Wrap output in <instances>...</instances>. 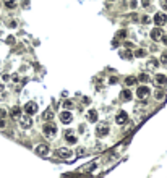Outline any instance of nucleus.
<instances>
[{
  "label": "nucleus",
  "instance_id": "bb28decb",
  "mask_svg": "<svg viewBox=\"0 0 167 178\" xmlns=\"http://www.w3.org/2000/svg\"><path fill=\"white\" fill-rule=\"evenodd\" d=\"M141 23H143V25H149V23H151V18L148 16V15H144V16L141 18Z\"/></svg>",
  "mask_w": 167,
  "mask_h": 178
},
{
  "label": "nucleus",
  "instance_id": "4468645a",
  "mask_svg": "<svg viewBox=\"0 0 167 178\" xmlns=\"http://www.w3.org/2000/svg\"><path fill=\"white\" fill-rule=\"evenodd\" d=\"M164 97H166V91H164V89H156V91H154V99H156L157 102L164 101Z\"/></svg>",
  "mask_w": 167,
  "mask_h": 178
},
{
  "label": "nucleus",
  "instance_id": "b1692460",
  "mask_svg": "<svg viewBox=\"0 0 167 178\" xmlns=\"http://www.w3.org/2000/svg\"><path fill=\"white\" fill-rule=\"evenodd\" d=\"M135 55L138 57V58H143V57L146 55V50H144V49H138V50L135 52Z\"/></svg>",
  "mask_w": 167,
  "mask_h": 178
},
{
  "label": "nucleus",
  "instance_id": "423d86ee",
  "mask_svg": "<svg viewBox=\"0 0 167 178\" xmlns=\"http://www.w3.org/2000/svg\"><path fill=\"white\" fill-rule=\"evenodd\" d=\"M153 21H154V25L156 26H164L167 23V15L162 13V11H159V13H156L153 16Z\"/></svg>",
  "mask_w": 167,
  "mask_h": 178
},
{
  "label": "nucleus",
  "instance_id": "20e7f679",
  "mask_svg": "<svg viewBox=\"0 0 167 178\" xmlns=\"http://www.w3.org/2000/svg\"><path fill=\"white\" fill-rule=\"evenodd\" d=\"M18 122H20V126L23 129H28V128L33 126V118H31V115H28V113H26V115H21V118L18 120Z\"/></svg>",
  "mask_w": 167,
  "mask_h": 178
},
{
  "label": "nucleus",
  "instance_id": "4c0bfd02",
  "mask_svg": "<svg viewBox=\"0 0 167 178\" xmlns=\"http://www.w3.org/2000/svg\"><path fill=\"white\" fill-rule=\"evenodd\" d=\"M161 5H162V8L167 11V0H162V4H161Z\"/></svg>",
  "mask_w": 167,
  "mask_h": 178
},
{
  "label": "nucleus",
  "instance_id": "412c9836",
  "mask_svg": "<svg viewBox=\"0 0 167 178\" xmlns=\"http://www.w3.org/2000/svg\"><path fill=\"white\" fill-rule=\"evenodd\" d=\"M42 117H44V120L50 122V120H54V112H52V110H45L44 115H42Z\"/></svg>",
  "mask_w": 167,
  "mask_h": 178
},
{
  "label": "nucleus",
  "instance_id": "9d476101",
  "mask_svg": "<svg viewBox=\"0 0 167 178\" xmlns=\"http://www.w3.org/2000/svg\"><path fill=\"white\" fill-rule=\"evenodd\" d=\"M34 152L38 154V155H41V157H45V155H49V146L47 144H39V146H36Z\"/></svg>",
  "mask_w": 167,
  "mask_h": 178
},
{
  "label": "nucleus",
  "instance_id": "f03ea898",
  "mask_svg": "<svg viewBox=\"0 0 167 178\" xmlns=\"http://www.w3.org/2000/svg\"><path fill=\"white\" fill-rule=\"evenodd\" d=\"M54 155L57 159H71L73 157V151L68 149V147H60V149H57L54 152Z\"/></svg>",
  "mask_w": 167,
  "mask_h": 178
},
{
  "label": "nucleus",
  "instance_id": "f257e3e1",
  "mask_svg": "<svg viewBox=\"0 0 167 178\" xmlns=\"http://www.w3.org/2000/svg\"><path fill=\"white\" fill-rule=\"evenodd\" d=\"M42 134H44L47 139H52V138L57 136V126L54 123H45L42 126Z\"/></svg>",
  "mask_w": 167,
  "mask_h": 178
},
{
  "label": "nucleus",
  "instance_id": "5701e85b",
  "mask_svg": "<svg viewBox=\"0 0 167 178\" xmlns=\"http://www.w3.org/2000/svg\"><path fill=\"white\" fill-rule=\"evenodd\" d=\"M138 81H141V83H144V84H146L148 81H149V76H148L146 73H141V75L138 76Z\"/></svg>",
  "mask_w": 167,
  "mask_h": 178
},
{
  "label": "nucleus",
  "instance_id": "7c9ffc66",
  "mask_svg": "<svg viewBox=\"0 0 167 178\" xmlns=\"http://www.w3.org/2000/svg\"><path fill=\"white\" fill-rule=\"evenodd\" d=\"M118 37H120V39H125L127 37V31H120V32H118Z\"/></svg>",
  "mask_w": 167,
  "mask_h": 178
},
{
  "label": "nucleus",
  "instance_id": "393cba45",
  "mask_svg": "<svg viewBox=\"0 0 167 178\" xmlns=\"http://www.w3.org/2000/svg\"><path fill=\"white\" fill-rule=\"evenodd\" d=\"M159 62L162 63V65H167V52H162V53H161V58H159Z\"/></svg>",
  "mask_w": 167,
  "mask_h": 178
},
{
  "label": "nucleus",
  "instance_id": "4be33fe9",
  "mask_svg": "<svg viewBox=\"0 0 167 178\" xmlns=\"http://www.w3.org/2000/svg\"><path fill=\"white\" fill-rule=\"evenodd\" d=\"M16 5H18V2H16V0H5V7H7V8H10V10H11V8H15Z\"/></svg>",
  "mask_w": 167,
  "mask_h": 178
},
{
  "label": "nucleus",
  "instance_id": "9b49d317",
  "mask_svg": "<svg viewBox=\"0 0 167 178\" xmlns=\"http://www.w3.org/2000/svg\"><path fill=\"white\" fill-rule=\"evenodd\" d=\"M162 36H164V31H162V28H161V26L153 28V31H151V39H153V41H161V39H162Z\"/></svg>",
  "mask_w": 167,
  "mask_h": 178
},
{
  "label": "nucleus",
  "instance_id": "6ab92c4d",
  "mask_svg": "<svg viewBox=\"0 0 167 178\" xmlns=\"http://www.w3.org/2000/svg\"><path fill=\"white\" fill-rule=\"evenodd\" d=\"M11 117H13V118H16V120H20L21 118V108L15 107L13 110H11Z\"/></svg>",
  "mask_w": 167,
  "mask_h": 178
},
{
  "label": "nucleus",
  "instance_id": "2f4dec72",
  "mask_svg": "<svg viewBox=\"0 0 167 178\" xmlns=\"http://www.w3.org/2000/svg\"><path fill=\"white\" fill-rule=\"evenodd\" d=\"M10 80V75L8 73H2V81H8Z\"/></svg>",
  "mask_w": 167,
  "mask_h": 178
},
{
  "label": "nucleus",
  "instance_id": "7ed1b4c3",
  "mask_svg": "<svg viewBox=\"0 0 167 178\" xmlns=\"http://www.w3.org/2000/svg\"><path fill=\"white\" fill-rule=\"evenodd\" d=\"M109 134V125L107 123H99L98 126H96V136L98 138H104V136H107Z\"/></svg>",
  "mask_w": 167,
  "mask_h": 178
},
{
  "label": "nucleus",
  "instance_id": "ddd939ff",
  "mask_svg": "<svg viewBox=\"0 0 167 178\" xmlns=\"http://www.w3.org/2000/svg\"><path fill=\"white\" fill-rule=\"evenodd\" d=\"M98 117H99V113H98L96 108H91V110H88V113H86V118H88V122H89V123L98 122Z\"/></svg>",
  "mask_w": 167,
  "mask_h": 178
},
{
  "label": "nucleus",
  "instance_id": "c85d7f7f",
  "mask_svg": "<svg viewBox=\"0 0 167 178\" xmlns=\"http://www.w3.org/2000/svg\"><path fill=\"white\" fill-rule=\"evenodd\" d=\"M7 117V110L4 107H0V118H5Z\"/></svg>",
  "mask_w": 167,
  "mask_h": 178
},
{
  "label": "nucleus",
  "instance_id": "a878e982",
  "mask_svg": "<svg viewBox=\"0 0 167 178\" xmlns=\"http://www.w3.org/2000/svg\"><path fill=\"white\" fill-rule=\"evenodd\" d=\"M65 139H67V143H70V144H75V143H76V138H75L73 134H70V136H65Z\"/></svg>",
  "mask_w": 167,
  "mask_h": 178
},
{
  "label": "nucleus",
  "instance_id": "58836bf2",
  "mask_svg": "<svg viewBox=\"0 0 167 178\" xmlns=\"http://www.w3.org/2000/svg\"><path fill=\"white\" fill-rule=\"evenodd\" d=\"M125 47H128V49H130V47H133V42H128V41H127V42H125Z\"/></svg>",
  "mask_w": 167,
  "mask_h": 178
},
{
  "label": "nucleus",
  "instance_id": "f8f14e48",
  "mask_svg": "<svg viewBox=\"0 0 167 178\" xmlns=\"http://www.w3.org/2000/svg\"><path fill=\"white\" fill-rule=\"evenodd\" d=\"M154 83H156V86L164 87L167 84V76H166V75H162V73H157L156 76H154Z\"/></svg>",
  "mask_w": 167,
  "mask_h": 178
},
{
  "label": "nucleus",
  "instance_id": "e433bc0d",
  "mask_svg": "<svg viewBox=\"0 0 167 178\" xmlns=\"http://www.w3.org/2000/svg\"><path fill=\"white\" fill-rule=\"evenodd\" d=\"M123 57H125V58H132V52H128V50H127V52H125V55H123Z\"/></svg>",
  "mask_w": 167,
  "mask_h": 178
},
{
  "label": "nucleus",
  "instance_id": "c9c22d12",
  "mask_svg": "<svg viewBox=\"0 0 167 178\" xmlns=\"http://www.w3.org/2000/svg\"><path fill=\"white\" fill-rule=\"evenodd\" d=\"M136 5H138V4H136V0H132V2H130V7H132V8H136Z\"/></svg>",
  "mask_w": 167,
  "mask_h": 178
},
{
  "label": "nucleus",
  "instance_id": "0eeeda50",
  "mask_svg": "<svg viewBox=\"0 0 167 178\" xmlns=\"http://www.w3.org/2000/svg\"><path fill=\"white\" fill-rule=\"evenodd\" d=\"M127 122H128V113H127L125 110L117 112V115H115V123H117V125H125Z\"/></svg>",
  "mask_w": 167,
  "mask_h": 178
},
{
  "label": "nucleus",
  "instance_id": "dca6fc26",
  "mask_svg": "<svg viewBox=\"0 0 167 178\" xmlns=\"http://www.w3.org/2000/svg\"><path fill=\"white\" fill-rule=\"evenodd\" d=\"M96 167H98V164H96V162H91V164H88V165H84V167H81L80 172H91V170H94Z\"/></svg>",
  "mask_w": 167,
  "mask_h": 178
},
{
  "label": "nucleus",
  "instance_id": "6e6552de",
  "mask_svg": "<svg viewBox=\"0 0 167 178\" xmlns=\"http://www.w3.org/2000/svg\"><path fill=\"white\" fill-rule=\"evenodd\" d=\"M59 118H60V122L62 123H71L73 122V115H71V110H63V112H60V115H59Z\"/></svg>",
  "mask_w": 167,
  "mask_h": 178
},
{
  "label": "nucleus",
  "instance_id": "1a4fd4ad",
  "mask_svg": "<svg viewBox=\"0 0 167 178\" xmlns=\"http://www.w3.org/2000/svg\"><path fill=\"white\" fill-rule=\"evenodd\" d=\"M23 110H25V113H28V115H34V113L38 112V104H36V102H26Z\"/></svg>",
  "mask_w": 167,
  "mask_h": 178
},
{
  "label": "nucleus",
  "instance_id": "c756f323",
  "mask_svg": "<svg viewBox=\"0 0 167 178\" xmlns=\"http://www.w3.org/2000/svg\"><path fill=\"white\" fill-rule=\"evenodd\" d=\"M5 126H7V122H5V118H0V129H4Z\"/></svg>",
  "mask_w": 167,
  "mask_h": 178
},
{
  "label": "nucleus",
  "instance_id": "a211bd4d",
  "mask_svg": "<svg viewBox=\"0 0 167 178\" xmlns=\"http://www.w3.org/2000/svg\"><path fill=\"white\" fill-rule=\"evenodd\" d=\"M159 63L161 62H157V60L153 58V60H149V62H148L146 66H148V70H154V68H157V66H159Z\"/></svg>",
  "mask_w": 167,
  "mask_h": 178
},
{
  "label": "nucleus",
  "instance_id": "f704fd0d",
  "mask_svg": "<svg viewBox=\"0 0 167 178\" xmlns=\"http://www.w3.org/2000/svg\"><path fill=\"white\" fill-rule=\"evenodd\" d=\"M161 41H162L164 44L167 46V32H164V36H162V39H161Z\"/></svg>",
  "mask_w": 167,
  "mask_h": 178
},
{
  "label": "nucleus",
  "instance_id": "2eb2a0df",
  "mask_svg": "<svg viewBox=\"0 0 167 178\" xmlns=\"http://www.w3.org/2000/svg\"><path fill=\"white\" fill-rule=\"evenodd\" d=\"M132 91H130V89H123L122 91V94H120V97H122V101H132Z\"/></svg>",
  "mask_w": 167,
  "mask_h": 178
},
{
  "label": "nucleus",
  "instance_id": "aec40b11",
  "mask_svg": "<svg viewBox=\"0 0 167 178\" xmlns=\"http://www.w3.org/2000/svg\"><path fill=\"white\" fill-rule=\"evenodd\" d=\"M62 105H63V108H65V110H71V108L75 107V104L71 101H63Z\"/></svg>",
  "mask_w": 167,
  "mask_h": 178
},
{
  "label": "nucleus",
  "instance_id": "473e14b6",
  "mask_svg": "<svg viewBox=\"0 0 167 178\" xmlns=\"http://www.w3.org/2000/svg\"><path fill=\"white\" fill-rule=\"evenodd\" d=\"M11 81H13V83H18V81H20V76H18V75H13V76H11Z\"/></svg>",
  "mask_w": 167,
  "mask_h": 178
},
{
  "label": "nucleus",
  "instance_id": "cd10ccee",
  "mask_svg": "<svg viewBox=\"0 0 167 178\" xmlns=\"http://www.w3.org/2000/svg\"><path fill=\"white\" fill-rule=\"evenodd\" d=\"M84 154H86V149H84V147H78L76 149V155L78 157H80V155H84Z\"/></svg>",
  "mask_w": 167,
  "mask_h": 178
},
{
  "label": "nucleus",
  "instance_id": "ea45409f",
  "mask_svg": "<svg viewBox=\"0 0 167 178\" xmlns=\"http://www.w3.org/2000/svg\"><path fill=\"white\" fill-rule=\"evenodd\" d=\"M4 89H5V87H4V84H0V92L4 91Z\"/></svg>",
  "mask_w": 167,
  "mask_h": 178
},
{
  "label": "nucleus",
  "instance_id": "72a5a7b5",
  "mask_svg": "<svg viewBox=\"0 0 167 178\" xmlns=\"http://www.w3.org/2000/svg\"><path fill=\"white\" fill-rule=\"evenodd\" d=\"M141 7H149V0H143V2H141Z\"/></svg>",
  "mask_w": 167,
  "mask_h": 178
},
{
  "label": "nucleus",
  "instance_id": "f3484780",
  "mask_svg": "<svg viewBox=\"0 0 167 178\" xmlns=\"http://www.w3.org/2000/svg\"><path fill=\"white\" fill-rule=\"evenodd\" d=\"M136 83H138V78H135V76H127L125 78V84L127 86H135Z\"/></svg>",
  "mask_w": 167,
  "mask_h": 178
},
{
  "label": "nucleus",
  "instance_id": "39448f33",
  "mask_svg": "<svg viewBox=\"0 0 167 178\" xmlns=\"http://www.w3.org/2000/svg\"><path fill=\"white\" fill-rule=\"evenodd\" d=\"M149 92H151V89L146 86V84H143V86H138V89H136V97L138 99H146L148 96H149Z\"/></svg>",
  "mask_w": 167,
  "mask_h": 178
}]
</instances>
